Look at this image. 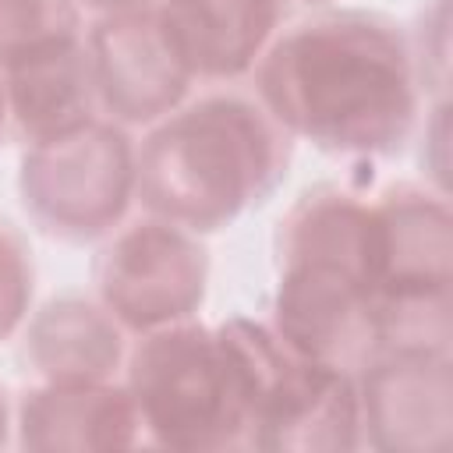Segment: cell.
I'll use <instances>...</instances> for the list:
<instances>
[{
    "instance_id": "obj_9",
    "label": "cell",
    "mask_w": 453,
    "mask_h": 453,
    "mask_svg": "<svg viewBox=\"0 0 453 453\" xmlns=\"http://www.w3.org/2000/svg\"><path fill=\"white\" fill-rule=\"evenodd\" d=\"M85 57L99 113L131 131L173 113L198 85L156 7L92 14L85 21Z\"/></svg>"
},
{
    "instance_id": "obj_20",
    "label": "cell",
    "mask_w": 453,
    "mask_h": 453,
    "mask_svg": "<svg viewBox=\"0 0 453 453\" xmlns=\"http://www.w3.org/2000/svg\"><path fill=\"white\" fill-rule=\"evenodd\" d=\"M4 446H14V400L0 382V449Z\"/></svg>"
},
{
    "instance_id": "obj_11",
    "label": "cell",
    "mask_w": 453,
    "mask_h": 453,
    "mask_svg": "<svg viewBox=\"0 0 453 453\" xmlns=\"http://www.w3.org/2000/svg\"><path fill=\"white\" fill-rule=\"evenodd\" d=\"M14 446L28 453H110L142 446V421L120 379L32 382L14 400Z\"/></svg>"
},
{
    "instance_id": "obj_19",
    "label": "cell",
    "mask_w": 453,
    "mask_h": 453,
    "mask_svg": "<svg viewBox=\"0 0 453 453\" xmlns=\"http://www.w3.org/2000/svg\"><path fill=\"white\" fill-rule=\"evenodd\" d=\"M156 0H81L85 14H110V11H134V7H152Z\"/></svg>"
},
{
    "instance_id": "obj_13",
    "label": "cell",
    "mask_w": 453,
    "mask_h": 453,
    "mask_svg": "<svg viewBox=\"0 0 453 453\" xmlns=\"http://www.w3.org/2000/svg\"><path fill=\"white\" fill-rule=\"evenodd\" d=\"M18 343L39 382H103L120 379L131 336L96 294H57L32 308Z\"/></svg>"
},
{
    "instance_id": "obj_12",
    "label": "cell",
    "mask_w": 453,
    "mask_h": 453,
    "mask_svg": "<svg viewBox=\"0 0 453 453\" xmlns=\"http://www.w3.org/2000/svg\"><path fill=\"white\" fill-rule=\"evenodd\" d=\"M290 0H156V14L191 74L230 85L255 71L287 21Z\"/></svg>"
},
{
    "instance_id": "obj_2",
    "label": "cell",
    "mask_w": 453,
    "mask_h": 453,
    "mask_svg": "<svg viewBox=\"0 0 453 453\" xmlns=\"http://www.w3.org/2000/svg\"><path fill=\"white\" fill-rule=\"evenodd\" d=\"M290 159V134L255 96L198 92L142 131L134 205L209 237L265 205L287 180Z\"/></svg>"
},
{
    "instance_id": "obj_4",
    "label": "cell",
    "mask_w": 453,
    "mask_h": 453,
    "mask_svg": "<svg viewBox=\"0 0 453 453\" xmlns=\"http://www.w3.org/2000/svg\"><path fill=\"white\" fill-rule=\"evenodd\" d=\"M120 382L134 400L142 446L180 453L248 446L251 393L223 322L188 319L131 336Z\"/></svg>"
},
{
    "instance_id": "obj_22",
    "label": "cell",
    "mask_w": 453,
    "mask_h": 453,
    "mask_svg": "<svg viewBox=\"0 0 453 453\" xmlns=\"http://www.w3.org/2000/svg\"><path fill=\"white\" fill-rule=\"evenodd\" d=\"M301 4H308V7H329V4H336V0H301Z\"/></svg>"
},
{
    "instance_id": "obj_15",
    "label": "cell",
    "mask_w": 453,
    "mask_h": 453,
    "mask_svg": "<svg viewBox=\"0 0 453 453\" xmlns=\"http://www.w3.org/2000/svg\"><path fill=\"white\" fill-rule=\"evenodd\" d=\"M81 0H0V71L85 39Z\"/></svg>"
},
{
    "instance_id": "obj_17",
    "label": "cell",
    "mask_w": 453,
    "mask_h": 453,
    "mask_svg": "<svg viewBox=\"0 0 453 453\" xmlns=\"http://www.w3.org/2000/svg\"><path fill=\"white\" fill-rule=\"evenodd\" d=\"M411 50L418 60V74L425 92L435 88L446 92V71H449V0H428L418 14V25L407 32Z\"/></svg>"
},
{
    "instance_id": "obj_10",
    "label": "cell",
    "mask_w": 453,
    "mask_h": 453,
    "mask_svg": "<svg viewBox=\"0 0 453 453\" xmlns=\"http://www.w3.org/2000/svg\"><path fill=\"white\" fill-rule=\"evenodd\" d=\"M361 446L379 453H449L453 354L379 350L357 372Z\"/></svg>"
},
{
    "instance_id": "obj_6",
    "label": "cell",
    "mask_w": 453,
    "mask_h": 453,
    "mask_svg": "<svg viewBox=\"0 0 453 453\" xmlns=\"http://www.w3.org/2000/svg\"><path fill=\"white\" fill-rule=\"evenodd\" d=\"M251 393L248 449L269 453H347L361 449V411L354 372L326 365L287 343L269 319H223Z\"/></svg>"
},
{
    "instance_id": "obj_21",
    "label": "cell",
    "mask_w": 453,
    "mask_h": 453,
    "mask_svg": "<svg viewBox=\"0 0 453 453\" xmlns=\"http://www.w3.org/2000/svg\"><path fill=\"white\" fill-rule=\"evenodd\" d=\"M11 110H7V85H4V71H0V149L11 142Z\"/></svg>"
},
{
    "instance_id": "obj_16",
    "label": "cell",
    "mask_w": 453,
    "mask_h": 453,
    "mask_svg": "<svg viewBox=\"0 0 453 453\" xmlns=\"http://www.w3.org/2000/svg\"><path fill=\"white\" fill-rule=\"evenodd\" d=\"M35 251L25 230L0 216V343L18 340L35 308Z\"/></svg>"
},
{
    "instance_id": "obj_1",
    "label": "cell",
    "mask_w": 453,
    "mask_h": 453,
    "mask_svg": "<svg viewBox=\"0 0 453 453\" xmlns=\"http://www.w3.org/2000/svg\"><path fill=\"white\" fill-rule=\"evenodd\" d=\"M248 78L290 142L343 159L407 149L428 99L407 28L368 7L329 4L283 25Z\"/></svg>"
},
{
    "instance_id": "obj_5",
    "label": "cell",
    "mask_w": 453,
    "mask_h": 453,
    "mask_svg": "<svg viewBox=\"0 0 453 453\" xmlns=\"http://www.w3.org/2000/svg\"><path fill=\"white\" fill-rule=\"evenodd\" d=\"M379 350L453 347V212L425 180L372 195Z\"/></svg>"
},
{
    "instance_id": "obj_14",
    "label": "cell",
    "mask_w": 453,
    "mask_h": 453,
    "mask_svg": "<svg viewBox=\"0 0 453 453\" xmlns=\"http://www.w3.org/2000/svg\"><path fill=\"white\" fill-rule=\"evenodd\" d=\"M4 85H7L11 134L21 145L64 134L99 117L85 39L7 67Z\"/></svg>"
},
{
    "instance_id": "obj_3",
    "label": "cell",
    "mask_w": 453,
    "mask_h": 453,
    "mask_svg": "<svg viewBox=\"0 0 453 453\" xmlns=\"http://www.w3.org/2000/svg\"><path fill=\"white\" fill-rule=\"evenodd\" d=\"M269 326L301 354L357 372L379 354L372 195L311 184L276 223Z\"/></svg>"
},
{
    "instance_id": "obj_7",
    "label": "cell",
    "mask_w": 453,
    "mask_h": 453,
    "mask_svg": "<svg viewBox=\"0 0 453 453\" xmlns=\"http://www.w3.org/2000/svg\"><path fill=\"white\" fill-rule=\"evenodd\" d=\"M134 145L138 134L103 113L21 145L14 188L28 223L64 244H103L134 209Z\"/></svg>"
},
{
    "instance_id": "obj_8",
    "label": "cell",
    "mask_w": 453,
    "mask_h": 453,
    "mask_svg": "<svg viewBox=\"0 0 453 453\" xmlns=\"http://www.w3.org/2000/svg\"><path fill=\"white\" fill-rule=\"evenodd\" d=\"M209 280L212 258L205 237L149 212L127 216L96 258V297L127 336L198 319Z\"/></svg>"
},
{
    "instance_id": "obj_18",
    "label": "cell",
    "mask_w": 453,
    "mask_h": 453,
    "mask_svg": "<svg viewBox=\"0 0 453 453\" xmlns=\"http://www.w3.org/2000/svg\"><path fill=\"white\" fill-rule=\"evenodd\" d=\"M425 127H421V170H425V184H432L435 191L449 195L446 188V170H449V99L446 92L425 99Z\"/></svg>"
}]
</instances>
